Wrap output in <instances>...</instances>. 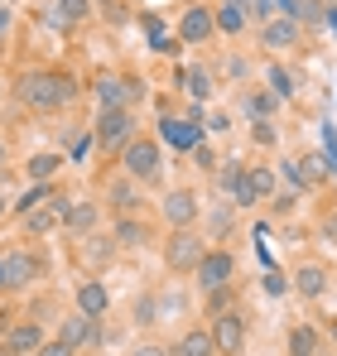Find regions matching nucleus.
Masks as SVG:
<instances>
[{
	"label": "nucleus",
	"mask_w": 337,
	"mask_h": 356,
	"mask_svg": "<svg viewBox=\"0 0 337 356\" xmlns=\"http://www.w3.org/2000/svg\"><path fill=\"white\" fill-rule=\"evenodd\" d=\"M212 347L222 356H236L241 347H246V318L241 313H217V323H212Z\"/></svg>",
	"instance_id": "obj_4"
},
{
	"label": "nucleus",
	"mask_w": 337,
	"mask_h": 356,
	"mask_svg": "<svg viewBox=\"0 0 337 356\" xmlns=\"http://www.w3.org/2000/svg\"><path fill=\"white\" fill-rule=\"evenodd\" d=\"M34 275H39V260L29 250H5L0 255V289L5 284H29Z\"/></svg>",
	"instance_id": "obj_7"
},
{
	"label": "nucleus",
	"mask_w": 337,
	"mask_h": 356,
	"mask_svg": "<svg viewBox=\"0 0 337 356\" xmlns=\"http://www.w3.org/2000/svg\"><path fill=\"white\" fill-rule=\"evenodd\" d=\"M92 337H97V318L77 313V318H68V323H63V337H58V342H68V347L77 352V347H87Z\"/></svg>",
	"instance_id": "obj_16"
},
{
	"label": "nucleus",
	"mask_w": 337,
	"mask_h": 356,
	"mask_svg": "<svg viewBox=\"0 0 337 356\" xmlns=\"http://www.w3.org/2000/svg\"><path fill=\"white\" fill-rule=\"evenodd\" d=\"M97 241V236H92ZM107 255H111V245H107V241H97V245H82V260H87V265H107Z\"/></svg>",
	"instance_id": "obj_28"
},
{
	"label": "nucleus",
	"mask_w": 337,
	"mask_h": 356,
	"mask_svg": "<svg viewBox=\"0 0 337 356\" xmlns=\"http://www.w3.org/2000/svg\"><path fill=\"white\" fill-rule=\"evenodd\" d=\"M0 212H5V197H0Z\"/></svg>",
	"instance_id": "obj_38"
},
{
	"label": "nucleus",
	"mask_w": 337,
	"mask_h": 356,
	"mask_svg": "<svg viewBox=\"0 0 337 356\" xmlns=\"http://www.w3.org/2000/svg\"><path fill=\"white\" fill-rule=\"evenodd\" d=\"M68 217V197H49V202H39V207H29V212H19V222H24V232L29 236H44V232H54L58 222Z\"/></svg>",
	"instance_id": "obj_5"
},
{
	"label": "nucleus",
	"mask_w": 337,
	"mask_h": 356,
	"mask_svg": "<svg viewBox=\"0 0 337 356\" xmlns=\"http://www.w3.org/2000/svg\"><path fill=\"white\" fill-rule=\"evenodd\" d=\"M140 356H164V352H140Z\"/></svg>",
	"instance_id": "obj_37"
},
{
	"label": "nucleus",
	"mask_w": 337,
	"mask_h": 356,
	"mask_svg": "<svg viewBox=\"0 0 337 356\" xmlns=\"http://www.w3.org/2000/svg\"><path fill=\"white\" fill-rule=\"evenodd\" d=\"M97 97H102V106H107V111H125V106L140 97V82H125V77H102V82H97Z\"/></svg>",
	"instance_id": "obj_8"
},
{
	"label": "nucleus",
	"mask_w": 337,
	"mask_h": 356,
	"mask_svg": "<svg viewBox=\"0 0 337 356\" xmlns=\"http://www.w3.org/2000/svg\"><path fill=\"white\" fill-rule=\"evenodd\" d=\"M289 352H294V356H318V332H313V327H294Z\"/></svg>",
	"instance_id": "obj_22"
},
{
	"label": "nucleus",
	"mask_w": 337,
	"mask_h": 356,
	"mask_svg": "<svg viewBox=\"0 0 337 356\" xmlns=\"http://www.w3.org/2000/svg\"><path fill=\"white\" fill-rule=\"evenodd\" d=\"M19 97H24L34 111H58V106L72 97V82L58 77V72H29V77L19 82Z\"/></svg>",
	"instance_id": "obj_1"
},
{
	"label": "nucleus",
	"mask_w": 337,
	"mask_h": 356,
	"mask_svg": "<svg viewBox=\"0 0 337 356\" xmlns=\"http://www.w3.org/2000/svg\"><path fill=\"white\" fill-rule=\"evenodd\" d=\"M241 24H246V10H241V0H226L222 15H217V29H226V34H241Z\"/></svg>",
	"instance_id": "obj_21"
},
{
	"label": "nucleus",
	"mask_w": 337,
	"mask_h": 356,
	"mask_svg": "<svg viewBox=\"0 0 337 356\" xmlns=\"http://www.w3.org/2000/svg\"><path fill=\"white\" fill-rule=\"evenodd\" d=\"M217 347H212V332L207 327H193V332H183L178 337V347H173V356H212Z\"/></svg>",
	"instance_id": "obj_18"
},
{
	"label": "nucleus",
	"mask_w": 337,
	"mask_h": 356,
	"mask_svg": "<svg viewBox=\"0 0 337 356\" xmlns=\"http://www.w3.org/2000/svg\"><path fill=\"white\" fill-rule=\"evenodd\" d=\"M270 193H275V174L270 169H251V174L236 183V202H260Z\"/></svg>",
	"instance_id": "obj_13"
},
{
	"label": "nucleus",
	"mask_w": 337,
	"mask_h": 356,
	"mask_svg": "<svg viewBox=\"0 0 337 356\" xmlns=\"http://www.w3.org/2000/svg\"><path fill=\"white\" fill-rule=\"evenodd\" d=\"M10 24H15V10H0V44L10 39Z\"/></svg>",
	"instance_id": "obj_33"
},
{
	"label": "nucleus",
	"mask_w": 337,
	"mask_h": 356,
	"mask_svg": "<svg viewBox=\"0 0 337 356\" xmlns=\"http://www.w3.org/2000/svg\"><path fill=\"white\" fill-rule=\"evenodd\" d=\"M77 308H82L87 318H102V313H107V289H102L97 280H87V284L77 289Z\"/></svg>",
	"instance_id": "obj_19"
},
{
	"label": "nucleus",
	"mask_w": 337,
	"mask_h": 356,
	"mask_svg": "<svg viewBox=\"0 0 337 356\" xmlns=\"http://www.w3.org/2000/svg\"><path fill=\"white\" fill-rule=\"evenodd\" d=\"M188 92H193V97H212V72H207V67H193V72H188Z\"/></svg>",
	"instance_id": "obj_23"
},
{
	"label": "nucleus",
	"mask_w": 337,
	"mask_h": 356,
	"mask_svg": "<svg viewBox=\"0 0 337 356\" xmlns=\"http://www.w3.org/2000/svg\"><path fill=\"white\" fill-rule=\"evenodd\" d=\"M164 217L178 227V232H183V227H193V222H198V197H193L188 188L168 193V197H164Z\"/></svg>",
	"instance_id": "obj_11"
},
{
	"label": "nucleus",
	"mask_w": 337,
	"mask_h": 356,
	"mask_svg": "<svg viewBox=\"0 0 337 356\" xmlns=\"http://www.w3.org/2000/svg\"><path fill=\"white\" fill-rule=\"evenodd\" d=\"M58 15H63V24H77V19H87V0H58Z\"/></svg>",
	"instance_id": "obj_26"
},
{
	"label": "nucleus",
	"mask_w": 337,
	"mask_h": 356,
	"mask_svg": "<svg viewBox=\"0 0 337 356\" xmlns=\"http://www.w3.org/2000/svg\"><path fill=\"white\" fill-rule=\"evenodd\" d=\"M289 19H323L318 0H289Z\"/></svg>",
	"instance_id": "obj_24"
},
{
	"label": "nucleus",
	"mask_w": 337,
	"mask_h": 356,
	"mask_svg": "<svg viewBox=\"0 0 337 356\" xmlns=\"http://www.w3.org/2000/svg\"><path fill=\"white\" fill-rule=\"evenodd\" d=\"M49 197H54L49 188H34V193H29L24 202H15V207H19V212H29V207H39V202H49Z\"/></svg>",
	"instance_id": "obj_31"
},
{
	"label": "nucleus",
	"mask_w": 337,
	"mask_h": 356,
	"mask_svg": "<svg viewBox=\"0 0 337 356\" xmlns=\"http://www.w3.org/2000/svg\"><path fill=\"white\" fill-rule=\"evenodd\" d=\"M130 111H102V120H97V140L102 145H125L130 140Z\"/></svg>",
	"instance_id": "obj_12"
},
{
	"label": "nucleus",
	"mask_w": 337,
	"mask_h": 356,
	"mask_svg": "<svg viewBox=\"0 0 337 356\" xmlns=\"http://www.w3.org/2000/svg\"><path fill=\"white\" fill-rule=\"evenodd\" d=\"M299 174H304V183H308V188H313V183L323 178V159H304V169H299Z\"/></svg>",
	"instance_id": "obj_29"
},
{
	"label": "nucleus",
	"mask_w": 337,
	"mask_h": 356,
	"mask_svg": "<svg viewBox=\"0 0 337 356\" xmlns=\"http://www.w3.org/2000/svg\"><path fill=\"white\" fill-rule=\"evenodd\" d=\"M5 347H10V352H39V347H44V332L29 327V323H24V327H10V332H5Z\"/></svg>",
	"instance_id": "obj_20"
},
{
	"label": "nucleus",
	"mask_w": 337,
	"mask_h": 356,
	"mask_svg": "<svg viewBox=\"0 0 337 356\" xmlns=\"http://www.w3.org/2000/svg\"><path fill=\"white\" fill-rule=\"evenodd\" d=\"M39 356H72V347H68V342H44Z\"/></svg>",
	"instance_id": "obj_32"
},
{
	"label": "nucleus",
	"mask_w": 337,
	"mask_h": 356,
	"mask_svg": "<svg viewBox=\"0 0 337 356\" xmlns=\"http://www.w3.org/2000/svg\"><path fill=\"white\" fill-rule=\"evenodd\" d=\"M120 164H125V174H130V178L155 183V178H159V145H155V140H130Z\"/></svg>",
	"instance_id": "obj_3"
},
{
	"label": "nucleus",
	"mask_w": 337,
	"mask_h": 356,
	"mask_svg": "<svg viewBox=\"0 0 337 356\" xmlns=\"http://www.w3.org/2000/svg\"><path fill=\"white\" fill-rule=\"evenodd\" d=\"M260 5H265L270 15H280V10H289V0H260Z\"/></svg>",
	"instance_id": "obj_35"
},
{
	"label": "nucleus",
	"mask_w": 337,
	"mask_h": 356,
	"mask_svg": "<svg viewBox=\"0 0 337 356\" xmlns=\"http://www.w3.org/2000/svg\"><path fill=\"white\" fill-rule=\"evenodd\" d=\"M0 169H5V145H0Z\"/></svg>",
	"instance_id": "obj_36"
},
{
	"label": "nucleus",
	"mask_w": 337,
	"mask_h": 356,
	"mask_svg": "<svg viewBox=\"0 0 337 356\" xmlns=\"http://www.w3.org/2000/svg\"><path fill=\"white\" fill-rule=\"evenodd\" d=\"M0 10H5V0H0Z\"/></svg>",
	"instance_id": "obj_39"
},
{
	"label": "nucleus",
	"mask_w": 337,
	"mask_h": 356,
	"mask_svg": "<svg viewBox=\"0 0 337 356\" xmlns=\"http://www.w3.org/2000/svg\"><path fill=\"white\" fill-rule=\"evenodd\" d=\"M323 236L337 245V212H328V217H323Z\"/></svg>",
	"instance_id": "obj_34"
},
{
	"label": "nucleus",
	"mask_w": 337,
	"mask_h": 356,
	"mask_svg": "<svg viewBox=\"0 0 337 356\" xmlns=\"http://www.w3.org/2000/svg\"><path fill=\"white\" fill-rule=\"evenodd\" d=\"M231 270H236V260H231L226 250H207V255H203V265H198V284H203L207 294H217V289H226Z\"/></svg>",
	"instance_id": "obj_6"
},
{
	"label": "nucleus",
	"mask_w": 337,
	"mask_h": 356,
	"mask_svg": "<svg viewBox=\"0 0 337 356\" xmlns=\"http://www.w3.org/2000/svg\"><path fill=\"white\" fill-rule=\"evenodd\" d=\"M63 227L72 232V236H92V227H97V202H68V217H63Z\"/></svg>",
	"instance_id": "obj_15"
},
{
	"label": "nucleus",
	"mask_w": 337,
	"mask_h": 356,
	"mask_svg": "<svg viewBox=\"0 0 337 356\" xmlns=\"http://www.w3.org/2000/svg\"><path fill=\"white\" fill-rule=\"evenodd\" d=\"M203 255H207V245H203V236L198 232H173L168 236V245H164V265L173 270V275H188V270H198L203 265Z\"/></svg>",
	"instance_id": "obj_2"
},
{
	"label": "nucleus",
	"mask_w": 337,
	"mask_h": 356,
	"mask_svg": "<svg viewBox=\"0 0 337 356\" xmlns=\"http://www.w3.org/2000/svg\"><path fill=\"white\" fill-rule=\"evenodd\" d=\"M58 164H63L58 154H39V159H29V174L44 183V178H54V174H58Z\"/></svg>",
	"instance_id": "obj_25"
},
{
	"label": "nucleus",
	"mask_w": 337,
	"mask_h": 356,
	"mask_svg": "<svg viewBox=\"0 0 337 356\" xmlns=\"http://www.w3.org/2000/svg\"><path fill=\"white\" fill-rule=\"evenodd\" d=\"M159 135H164L173 149H198V140H203V125H198V120H183V116H164Z\"/></svg>",
	"instance_id": "obj_9"
},
{
	"label": "nucleus",
	"mask_w": 337,
	"mask_h": 356,
	"mask_svg": "<svg viewBox=\"0 0 337 356\" xmlns=\"http://www.w3.org/2000/svg\"><path fill=\"white\" fill-rule=\"evenodd\" d=\"M270 82H275V97H289V92H294V77H289V72H280V67L270 72Z\"/></svg>",
	"instance_id": "obj_30"
},
{
	"label": "nucleus",
	"mask_w": 337,
	"mask_h": 356,
	"mask_svg": "<svg viewBox=\"0 0 337 356\" xmlns=\"http://www.w3.org/2000/svg\"><path fill=\"white\" fill-rule=\"evenodd\" d=\"M116 241H120V245H140V241H145V227H140V222H120V227H116Z\"/></svg>",
	"instance_id": "obj_27"
},
{
	"label": "nucleus",
	"mask_w": 337,
	"mask_h": 356,
	"mask_svg": "<svg viewBox=\"0 0 337 356\" xmlns=\"http://www.w3.org/2000/svg\"><path fill=\"white\" fill-rule=\"evenodd\" d=\"M260 44L275 49V54H280V49H294V44H299V19H289V15H284V19H270L265 34H260Z\"/></svg>",
	"instance_id": "obj_14"
},
{
	"label": "nucleus",
	"mask_w": 337,
	"mask_h": 356,
	"mask_svg": "<svg viewBox=\"0 0 337 356\" xmlns=\"http://www.w3.org/2000/svg\"><path fill=\"white\" fill-rule=\"evenodd\" d=\"M294 289L304 298H323V289H328V270L323 265H304L299 275H294Z\"/></svg>",
	"instance_id": "obj_17"
},
{
	"label": "nucleus",
	"mask_w": 337,
	"mask_h": 356,
	"mask_svg": "<svg viewBox=\"0 0 337 356\" xmlns=\"http://www.w3.org/2000/svg\"><path fill=\"white\" fill-rule=\"evenodd\" d=\"M212 24H217V19H212L203 5H188L183 19H178V39H183V44H203V39L212 34Z\"/></svg>",
	"instance_id": "obj_10"
}]
</instances>
